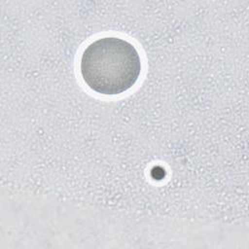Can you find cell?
Wrapping results in <instances>:
<instances>
[{"label": "cell", "mask_w": 249, "mask_h": 249, "mask_svg": "<svg viewBox=\"0 0 249 249\" xmlns=\"http://www.w3.org/2000/svg\"><path fill=\"white\" fill-rule=\"evenodd\" d=\"M84 82L92 90L115 95L129 89L138 80L141 60L135 47L118 37H104L90 43L80 62Z\"/></svg>", "instance_id": "cell-1"}]
</instances>
